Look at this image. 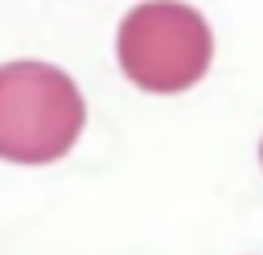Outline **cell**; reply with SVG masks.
<instances>
[{
	"label": "cell",
	"instance_id": "obj_3",
	"mask_svg": "<svg viewBox=\"0 0 263 255\" xmlns=\"http://www.w3.org/2000/svg\"><path fill=\"white\" fill-rule=\"evenodd\" d=\"M259 160H263V144H259Z\"/></svg>",
	"mask_w": 263,
	"mask_h": 255
},
{
	"label": "cell",
	"instance_id": "obj_2",
	"mask_svg": "<svg viewBox=\"0 0 263 255\" xmlns=\"http://www.w3.org/2000/svg\"><path fill=\"white\" fill-rule=\"evenodd\" d=\"M115 53L140 90L181 95L210 70L214 33L205 16L181 0H144L119 21Z\"/></svg>",
	"mask_w": 263,
	"mask_h": 255
},
{
	"label": "cell",
	"instance_id": "obj_1",
	"mask_svg": "<svg viewBox=\"0 0 263 255\" xmlns=\"http://www.w3.org/2000/svg\"><path fill=\"white\" fill-rule=\"evenodd\" d=\"M86 123L74 78L45 62L0 66V160L49 165L66 156Z\"/></svg>",
	"mask_w": 263,
	"mask_h": 255
}]
</instances>
